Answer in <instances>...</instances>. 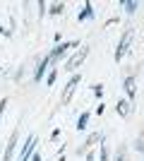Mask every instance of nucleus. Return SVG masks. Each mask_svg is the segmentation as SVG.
Listing matches in <instances>:
<instances>
[{
    "label": "nucleus",
    "instance_id": "nucleus-1",
    "mask_svg": "<svg viewBox=\"0 0 144 161\" xmlns=\"http://www.w3.org/2000/svg\"><path fill=\"white\" fill-rule=\"evenodd\" d=\"M130 41H132V29H125L123 39H120V43H118V48H115V60H118V63L123 60V55L127 53V48H130Z\"/></svg>",
    "mask_w": 144,
    "mask_h": 161
},
{
    "label": "nucleus",
    "instance_id": "nucleus-2",
    "mask_svg": "<svg viewBox=\"0 0 144 161\" xmlns=\"http://www.w3.org/2000/svg\"><path fill=\"white\" fill-rule=\"evenodd\" d=\"M75 46H77V41H70V43H58V46H55L53 51H51V53H48V55H51V63H55V60H60L62 55L67 53L70 48H75Z\"/></svg>",
    "mask_w": 144,
    "mask_h": 161
},
{
    "label": "nucleus",
    "instance_id": "nucleus-3",
    "mask_svg": "<svg viewBox=\"0 0 144 161\" xmlns=\"http://www.w3.org/2000/svg\"><path fill=\"white\" fill-rule=\"evenodd\" d=\"M79 82H82V75H72V77H70V82H67V87H65V94H62V103H67L70 99H72V94H75V87L77 84H79Z\"/></svg>",
    "mask_w": 144,
    "mask_h": 161
},
{
    "label": "nucleus",
    "instance_id": "nucleus-4",
    "mask_svg": "<svg viewBox=\"0 0 144 161\" xmlns=\"http://www.w3.org/2000/svg\"><path fill=\"white\" fill-rule=\"evenodd\" d=\"M87 53H89L87 48H82L79 53H75V55H72V58H70L67 63H65V70H70V72H75V70H77V65H82V63H84V58H87Z\"/></svg>",
    "mask_w": 144,
    "mask_h": 161
},
{
    "label": "nucleus",
    "instance_id": "nucleus-5",
    "mask_svg": "<svg viewBox=\"0 0 144 161\" xmlns=\"http://www.w3.org/2000/svg\"><path fill=\"white\" fill-rule=\"evenodd\" d=\"M34 147H36V137L29 135L27 142H24V149H22V154H19V161H29L31 159V156H34Z\"/></svg>",
    "mask_w": 144,
    "mask_h": 161
},
{
    "label": "nucleus",
    "instance_id": "nucleus-6",
    "mask_svg": "<svg viewBox=\"0 0 144 161\" xmlns=\"http://www.w3.org/2000/svg\"><path fill=\"white\" fill-rule=\"evenodd\" d=\"M17 140H19V132H12V137H10V142H7V147H5V156H3V161L12 159L14 149H17Z\"/></svg>",
    "mask_w": 144,
    "mask_h": 161
},
{
    "label": "nucleus",
    "instance_id": "nucleus-7",
    "mask_svg": "<svg viewBox=\"0 0 144 161\" xmlns=\"http://www.w3.org/2000/svg\"><path fill=\"white\" fill-rule=\"evenodd\" d=\"M125 92H127V96H130V103H132V101H135V94H137V80H135L132 75L125 80Z\"/></svg>",
    "mask_w": 144,
    "mask_h": 161
},
{
    "label": "nucleus",
    "instance_id": "nucleus-8",
    "mask_svg": "<svg viewBox=\"0 0 144 161\" xmlns=\"http://www.w3.org/2000/svg\"><path fill=\"white\" fill-rule=\"evenodd\" d=\"M115 111H118V115H120V118H127V115H130V111H132V103H130V101L118 99V103H115Z\"/></svg>",
    "mask_w": 144,
    "mask_h": 161
},
{
    "label": "nucleus",
    "instance_id": "nucleus-9",
    "mask_svg": "<svg viewBox=\"0 0 144 161\" xmlns=\"http://www.w3.org/2000/svg\"><path fill=\"white\" fill-rule=\"evenodd\" d=\"M48 65H51V55H46V58L39 63V67H36V72H34V80H36V82H41V80H43V72L48 70Z\"/></svg>",
    "mask_w": 144,
    "mask_h": 161
},
{
    "label": "nucleus",
    "instance_id": "nucleus-10",
    "mask_svg": "<svg viewBox=\"0 0 144 161\" xmlns=\"http://www.w3.org/2000/svg\"><path fill=\"white\" fill-rule=\"evenodd\" d=\"M91 17H94L91 3H84V10H79V17H77V19H79V22H87V19H91Z\"/></svg>",
    "mask_w": 144,
    "mask_h": 161
},
{
    "label": "nucleus",
    "instance_id": "nucleus-11",
    "mask_svg": "<svg viewBox=\"0 0 144 161\" xmlns=\"http://www.w3.org/2000/svg\"><path fill=\"white\" fill-rule=\"evenodd\" d=\"M120 7H125V12H127V14H135V12H137V7H139V3H135V0H127V3H125V0H123Z\"/></svg>",
    "mask_w": 144,
    "mask_h": 161
},
{
    "label": "nucleus",
    "instance_id": "nucleus-12",
    "mask_svg": "<svg viewBox=\"0 0 144 161\" xmlns=\"http://www.w3.org/2000/svg\"><path fill=\"white\" fill-rule=\"evenodd\" d=\"M87 123H89V113L84 111V113L77 118V130H79V132H82V130H87Z\"/></svg>",
    "mask_w": 144,
    "mask_h": 161
},
{
    "label": "nucleus",
    "instance_id": "nucleus-13",
    "mask_svg": "<svg viewBox=\"0 0 144 161\" xmlns=\"http://www.w3.org/2000/svg\"><path fill=\"white\" fill-rule=\"evenodd\" d=\"M55 80H58V70L53 67V70L48 72V77H46V84H48V87H53V84H55Z\"/></svg>",
    "mask_w": 144,
    "mask_h": 161
},
{
    "label": "nucleus",
    "instance_id": "nucleus-14",
    "mask_svg": "<svg viewBox=\"0 0 144 161\" xmlns=\"http://www.w3.org/2000/svg\"><path fill=\"white\" fill-rule=\"evenodd\" d=\"M48 12H51V14H62V12H65V5H62V3H55Z\"/></svg>",
    "mask_w": 144,
    "mask_h": 161
},
{
    "label": "nucleus",
    "instance_id": "nucleus-15",
    "mask_svg": "<svg viewBox=\"0 0 144 161\" xmlns=\"http://www.w3.org/2000/svg\"><path fill=\"white\" fill-rule=\"evenodd\" d=\"M91 92H94L96 99H101V96H103V87H101V84H94V89H91Z\"/></svg>",
    "mask_w": 144,
    "mask_h": 161
},
{
    "label": "nucleus",
    "instance_id": "nucleus-16",
    "mask_svg": "<svg viewBox=\"0 0 144 161\" xmlns=\"http://www.w3.org/2000/svg\"><path fill=\"white\" fill-rule=\"evenodd\" d=\"M99 161H108V149L101 147V154H99Z\"/></svg>",
    "mask_w": 144,
    "mask_h": 161
},
{
    "label": "nucleus",
    "instance_id": "nucleus-17",
    "mask_svg": "<svg viewBox=\"0 0 144 161\" xmlns=\"http://www.w3.org/2000/svg\"><path fill=\"white\" fill-rule=\"evenodd\" d=\"M135 149H137L139 154H142V152H144V142H142V140H137V144H135Z\"/></svg>",
    "mask_w": 144,
    "mask_h": 161
},
{
    "label": "nucleus",
    "instance_id": "nucleus-18",
    "mask_svg": "<svg viewBox=\"0 0 144 161\" xmlns=\"http://www.w3.org/2000/svg\"><path fill=\"white\" fill-rule=\"evenodd\" d=\"M5 106H7V101L3 99V101H0V115H3V111H5Z\"/></svg>",
    "mask_w": 144,
    "mask_h": 161
},
{
    "label": "nucleus",
    "instance_id": "nucleus-19",
    "mask_svg": "<svg viewBox=\"0 0 144 161\" xmlns=\"http://www.w3.org/2000/svg\"><path fill=\"white\" fill-rule=\"evenodd\" d=\"M31 161H41V156H39V154H34V156H31Z\"/></svg>",
    "mask_w": 144,
    "mask_h": 161
},
{
    "label": "nucleus",
    "instance_id": "nucleus-20",
    "mask_svg": "<svg viewBox=\"0 0 144 161\" xmlns=\"http://www.w3.org/2000/svg\"><path fill=\"white\" fill-rule=\"evenodd\" d=\"M87 161H94V154H87Z\"/></svg>",
    "mask_w": 144,
    "mask_h": 161
},
{
    "label": "nucleus",
    "instance_id": "nucleus-21",
    "mask_svg": "<svg viewBox=\"0 0 144 161\" xmlns=\"http://www.w3.org/2000/svg\"><path fill=\"white\" fill-rule=\"evenodd\" d=\"M58 161H65V156H62V154H60V156H58Z\"/></svg>",
    "mask_w": 144,
    "mask_h": 161
},
{
    "label": "nucleus",
    "instance_id": "nucleus-22",
    "mask_svg": "<svg viewBox=\"0 0 144 161\" xmlns=\"http://www.w3.org/2000/svg\"><path fill=\"white\" fill-rule=\"evenodd\" d=\"M0 34H7V31H5V29H3V27H0Z\"/></svg>",
    "mask_w": 144,
    "mask_h": 161
}]
</instances>
